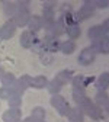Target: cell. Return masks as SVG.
I'll use <instances>...</instances> for the list:
<instances>
[{"mask_svg":"<svg viewBox=\"0 0 109 122\" xmlns=\"http://www.w3.org/2000/svg\"><path fill=\"white\" fill-rule=\"evenodd\" d=\"M21 116H22V112L21 109H13L10 108L9 111H6L2 116L3 122H13V121H21Z\"/></svg>","mask_w":109,"mask_h":122,"instance_id":"9c48e42d","label":"cell"},{"mask_svg":"<svg viewBox=\"0 0 109 122\" xmlns=\"http://www.w3.org/2000/svg\"><path fill=\"white\" fill-rule=\"evenodd\" d=\"M13 122H21V121H13Z\"/></svg>","mask_w":109,"mask_h":122,"instance_id":"d6a6232c","label":"cell"},{"mask_svg":"<svg viewBox=\"0 0 109 122\" xmlns=\"http://www.w3.org/2000/svg\"><path fill=\"white\" fill-rule=\"evenodd\" d=\"M15 32H16V25L13 23V20H7L0 28V39H10Z\"/></svg>","mask_w":109,"mask_h":122,"instance_id":"52a82bcc","label":"cell"},{"mask_svg":"<svg viewBox=\"0 0 109 122\" xmlns=\"http://www.w3.org/2000/svg\"><path fill=\"white\" fill-rule=\"evenodd\" d=\"M58 50H60L61 52H63V54L68 55V54L74 52V50H76V42H74V41H71V39L64 41V42H61V44H60Z\"/></svg>","mask_w":109,"mask_h":122,"instance_id":"4fadbf2b","label":"cell"},{"mask_svg":"<svg viewBox=\"0 0 109 122\" xmlns=\"http://www.w3.org/2000/svg\"><path fill=\"white\" fill-rule=\"evenodd\" d=\"M48 84V80H47L45 76H36V77H32V87L35 89H44Z\"/></svg>","mask_w":109,"mask_h":122,"instance_id":"ac0fdd59","label":"cell"},{"mask_svg":"<svg viewBox=\"0 0 109 122\" xmlns=\"http://www.w3.org/2000/svg\"><path fill=\"white\" fill-rule=\"evenodd\" d=\"M19 81H21V84H22L25 89H28V87H32V77H31V76H28V74L22 76V77L19 79Z\"/></svg>","mask_w":109,"mask_h":122,"instance_id":"4316f807","label":"cell"},{"mask_svg":"<svg viewBox=\"0 0 109 122\" xmlns=\"http://www.w3.org/2000/svg\"><path fill=\"white\" fill-rule=\"evenodd\" d=\"M73 77H74V76H73V73L71 71H68V70H64V71H60L57 76H55V80H58L61 84H67L68 81H71L73 80Z\"/></svg>","mask_w":109,"mask_h":122,"instance_id":"5bb4252c","label":"cell"},{"mask_svg":"<svg viewBox=\"0 0 109 122\" xmlns=\"http://www.w3.org/2000/svg\"><path fill=\"white\" fill-rule=\"evenodd\" d=\"M108 45H109L108 36H105V38H100V39H98V41H93L92 48H93V51H95L96 54H98V52L106 54V52H108Z\"/></svg>","mask_w":109,"mask_h":122,"instance_id":"ba28073f","label":"cell"},{"mask_svg":"<svg viewBox=\"0 0 109 122\" xmlns=\"http://www.w3.org/2000/svg\"><path fill=\"white\" fill-rule=\"evenodd\" d=\"M28 28H29L31 32H34V34L38 32V30L42 28V18L36 16V15L31 16V19H29V22H28Z\"/></svg>","mask_w":109,"mask_h":122,"instance_id":"7c38bea8","label":"cell"},{"mask_svg":"<svg viewBox=\"0 0 109 122\" xmlns=\"http://www.w3.org/2000/svg\"><path fill=\"white\" fill-rule=\"evenodd\" d=\"M96 86H98L99 92H105L108 89V86H109V74L108 73H102L100 77H98Z\"/></svg>","mask_w":109,"mask_h":122,"instance_id":"2e32d148","label":"cell"},{"mask_svg":"<svg viewBox=\"0 0 109 122\" xmlns=\"http://www.w3.org/2000/svg\"><path fill=\"white\" fill-rule=\"evenodd\" d=\"M87 35H89V38H90L92 41H98V39H100V38L108 36V35L103 32V29H102L100 25H98V26H92V28L89 29Z\"/></svg>","mask_w":109,"mask_h":122,"instance_id":"8fae6325","label":"cell"},{"mask_svg":"<svg viewBox=\"0 0 109 122\" xmlns=\"http://www.w3.org/2000/svg\"><path fill=\"white\" fill-rule=\"evenodd\" d=\"M67 118L70 119V122H83V112L80 108L70 109L67 113Z\"/></svg>","mask_w":109,"mask_h":122,"instance_id":"9a60e30c","label":"cell"},{"mask_svg":"<svg viewBox=\"0 0 109 122\" xmlns=\"http://www.w3.org/2000/svg\"><path fill=\"white\" fill-rule=\"evenodd\" d=\"M47 87H48V92L51 95H58V92L61 90V87H63V84H61L58 80H51V81H48V84H47Z\"/></svg>","mask_w":109,"mask_h":122,"instance_id":"ffe728a7","label":"cell"},{"mask_svg":"<svg viewBox=\"0 0 109 122\" xmlns=\"http://www.w3.org/2000/svg\"><path fill=\"white\" fill-rule=\"evenodd\" d=\"M31 19L29 9H16V13L13 15V23L16 26H26Z\"/></svg>","mask_w":109,"mask_h":122,"instance_id":"277c9868","label":"cell"},{"mask_svg":"<svg viewBox=\"0 0 109 122\" xmlns=\"http://www.w3.org/2000/svg\"><path fill=\"white\" fill-rule=\"evenodd\" d=\"M15 80H16V77H15L12 73H5V76L2 77V80H0V81H2V84H3L5 87H10Z\"/></svg>","mask_w":109,"mask_h":122,"instance_id":"cb8c5ba5","label":"cell"},{"mask_svg":"<svg viewBox=\"0 0 109 122\" xmlns=\"http://www.w3.org/2000/svg\"><path fill=\"white\" fill-rule=\"evenodd\" d=\"M93 13H95V5H93V2L87 0V2H84V5L80 7V10L77 12L74 16H76V20H86Z\"/></svg>","mask_w":109,"mask_h":122,"instance_id":"3957f363","label":"cell"},{"mask_svg":"<svg viewBox=\"0 0 109 122\" xmlns=\"http://www.w3.org/2000/svg\"><path fill=\"white\" fill-rule=\"evenodd\" d=\"M36 122H44V121H36Z\"/></svg>","mask_w":109,"mask_h":122,"instance_id":"836d02e7","label":"cell"},{"mask_svg":"<svg viewBox=\"0 0 109 122\" xmlns=\"http://www.w3.org/2000/svg\"><path fill=\"white\" fill-rule=\"evenodd\" d=\"M10 89H12V93H13V95H19V96H22V93L26 90V89L21 84V81H19V80H15V81H13V84L10 86Z\"/></svg>","mask_w":109,"mask_h":122,"instance_id":"603a6c76","label":"cell"},{"mask_svg":"<svg viewBox=\"0 0 109 122\" xmlns=\"http://www.w3.org/2000/svg\"><path fill=\"white\" fill-rule=\"evenodd\" d=\"M93 5H95V9L99 7V9H105L108 6V2L106 0H98V2H93Z\"/></svg>","mask_w":109,"mask_h":122,"instance_id":"f546056e","label":"cell"},{"mask_svg":"<svg viewBox=\"0 0 109 122\" xmlns=\"http://www.w3.org/2000/svg\"><path fill=\"white\" fill-rule=\"evenodd\" d=\"M95 58H96V52L93 51L92 47H89V48H84L82 51V54L79 55V63L82 66H89L95 61Z\"/></svg>","mask_w":109,"mask_h":122,"instance_id":"8992f818","label":"cell"},{"mask_svg":"<svg viewBox=\"0 0 109 122\" xmlns=\"http://www.w3.org/2000/svg\"><path fill=\"white\" fill-rule=\"evenodd\" d=\"M96 105L99 106V108L108 109L109 102H108V95H106V90H105V92H98V95H96Z\"/></svg>","mask_w":109,"mask_h":122,"instance_id":"e0dca14e","label":"cell"},{"mask_svg":"<svg viewBox=\"0 0 109 122\" xmlns=\"http://www.w3.org/2000/svg\"><path fill=\"white\" fill-rule=\"evenodd\" d=\"M52 60H54V58H52V54H51V52H44V54H41V61H42L44 66L51 64Z\"/></svg>","mask_w":109,"mask_h":122,"instance_id":"f1b7e54d","label":"cell"},{"mask_svg":"<svg viewBox=\"0 0 109 122\" xmlns=\"http://www.w3.org/2000/svg\"><path fill=\"white\" fill-rule=\"evenodd\" d=\"M3 12L6 16H13L16 13V3L15 2H3Z\"/></svg>","mask_w":109,"mask_h":122,"instance_id":"d6986e66","label":"cell"},{"mask_svg":"<svg viewBox=\"0 0 109 122\" xmlns=\"http://www.w3.org/2000/svg\"><path fill=\"white\" fill-rule=\"evenodd\" d=\"M3 76H5V70H3L2 67H0V80H2V77H3Z\"/></svg>","mask_w":109,"mask_h":122,"instance_id":"1f68e13d","label":"cell"},{"mask_svg":"<svg viewBox=\"0 0 109 122\" xmlns=\"http://www.w3.org/2000/svg\"><path fill=\"white\" fill-rule=\"evenodd\" d=\"M79 108L82 109L83 113H86L87 116H90L93 121H100V119L103 118L102 109L99 108L96 103H93L89 97H84V99L79 103Z\"/></svg>","mask_w":109,"mask_h":122,"instance_id":"6da1fadb","label":"cell"},{"mask_svg":"<svg viewBox=\"0 0 109 122\" xmlns=\"http://www.w3.org/2000/svg\"><path fill=\"white\" fill-rule=\"evenodd\" d=\"M7 102H9V106H10V108L19 109L21 105H22V97H21L19 95H12V96L7 99Z\"/></svg>","mask_w":109,"mask_h":122,"instance_id":"7402d4cb","label":"cell"},{"mask_svg":"<svg viewBox=\"0 0 109 122\" xmlns=\"http://www.w3.org/2000/svg\"><path fill=\"white\" fill-rule=\"evenodd\" d=\"M22 122H36V119H35V118H32V116H29V118H26V119H23Z\"/></svg>","mask_w":109,"mask_h":122,"instance_id":"4dcf8cb0","label":"cell"},{"mask_svg":"<svg viewBox=\"0 0 109 122\" xmlns=\"http://www.w3.org/2000/svg\"><path fill=\"white\" fill-rule=\"evenodd\" d=\"M12 95L13 93H12V89L10 87H5V86L0 87V99H9Z\"/></svg>","mask_w":109,"mask_h":122,"instance_id":"83f0119b","label":"cell"},{"mask_svg":"<svg viewBox=\"0 0 109 122\" xmlns=\"http://www.w3.org/2000/svg\"><path fill=\"white\" fill-rule=\"evenodd\" d=\"M19 42H21V45H22L23 48H32L34 45L38 42V39H36V36H35L34 32H31V30H25V32L21 35Z\"/></svg>","mask_w":109,"mask_h":122,"instance_id":"5b68a950","label":"cell"},{"mask_svg":"<svg viewBox=\"0 0 109 122\" xmlns=\"http://www.w3.org/2000/svg\"><path fill=\"white\" fill-rule=\"evenodd\" d=\"M93 81V77H89L86 79L84 76H76V77H73V89H80V90H84L86 86L89 83Z\"/></svg>","mask_w":109,"mask_h":122,"instance_id":"30bf717a","label":"cell"},{"mask_svg":"<svg viewBox=\"0 0 109 122\" xmlns=\"http://www.w3.org/2000/svg\"><path fill=\"white\" fill-rule=\"evenodd\" d=\"M31 116L35 118L36 121H44V118H45V109L41 108V106H36V108H34L32 115H31Z\"/></svg>","mask_w":109,"mask_h":122,"instance_id":"d4e9b609","label":"cell"},{"mask_svg":"<svg viewBox=\"0 0 109 122\" xmlns=\"http://www.w3.org/2000/svg\"><path fill=\"white\" fill-rule=\"evenodd\" d=\"M84 97H86L84 90H80V89H74V90H73V99H74V102H76L77 105H79Z\"/></svg>","mask_w":109,"mask_h":122,"instance_id":"484cf974","label":"cell"},{"mask_svg":"<svg viewBox=\"0 0 109 122\" xmlns=\"http://www.w3.org/2000/svg\"><path fill=\"white\" fill-rule=\"evenodd\" d=\"M50 103H51L52 108H55V109L58 111V113H60L61 116H67L68 111L71 109L70 106H68V103L66 102V99H64L63 96H60V95H52Z\"/></svg>","mask_w":109,"mask_h":122,"instance_id":"7a4b0ae2","label":"cell"},{"mask_svg":"<svg viewBox=\"0 0 109 122\" xmlns=\"http://www.w3.org/2000/svg\"><path fill=\"white\" fill-rule=\"evenodd\" d=\"M66 32H67V35L71 38V41L73 39H76V38H79L80 36V28H79V25H71V26H67V29H66Z\"/></svg>","mask_w":109,"mask_h":122,"instance_id":"44dd1931","label":"cell"}]
</instances>
